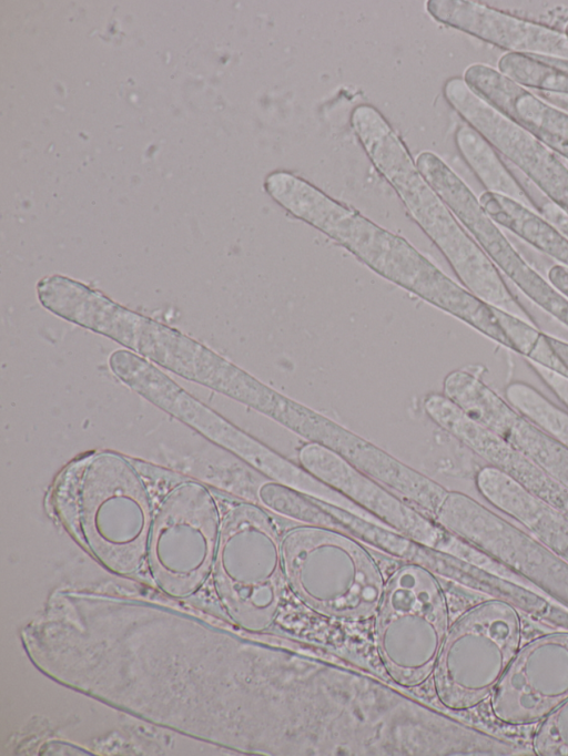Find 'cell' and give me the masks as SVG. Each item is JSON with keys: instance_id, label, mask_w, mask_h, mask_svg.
Masks as SVG:
<instances>
[{"instance_id": "6da1fadb", "label": "cell", "mask_w": 568, "mask_h": 756, "mask_svg": "<svg viewBox=\"0 0 568 756\" xmlns=\"http://www.w3.org/2000/svg\"><path fill=\"white\" fill-rule=\"evenodd\" d=\"M237 746L266 755L425 756L436 711L365 674L246 642Z\"/></svg>"}, {"instance_id": "7a4b0ae2", "label": "cell", "mask_w": 568, "mask_h": 756, "mask_svg": "<svg viewBox=\"0 0 568 756\" xmlns=\"http://www.w3.org/2000/svg\"><path fill=\"white\" fill-rule=\"evenodd\" d=\"M48 503L109 571L132 575L146 563L155 511L141 472L124 456L95 450L72 459L55 477Z\"/></svg>"}, {"instance_id": "3957f363", "label": "cell", "mask_w": 568, "mask_h": 756, "mask_svg": "<svg viewBox=\"0 0 568 756\" xmlns=\"http://www.w3.org/2000/svg\"><path fill=\"white\" fill-rule=\"evenodd\" d=\"M349 120L375 168L444 255L462 285L490 306L536 324L498 268L420 174L386 118L375 106L364 103L352 111Z\"/></svg>"}, {"instance_id": "277c9868", "label": "cell", "mask_w": 568, "mask_h": 756, "mask_svg": "<svg viewBox=\"0 0 568 756\" xmlns=\"http://www.w3.org/2000/svg\"><path fill=\"white\" fill-rule=\"evenodd\" d=\"M37 298L51 314L103 335L162 367L224 394L235 365L181 331L112 300L62 274L41 277Z\"/></svg>"}, {"instance_id": "5b68a950", "label": "cell", "mask_w": 568, "mask_h": 756, "mask_svg": "<svg viewBox=\"0 0 568 756\" xmlns=\"http://www.w3.org/2000/svg\"><path fill=\"white\" fill-rule=\"evenodd\" d=\"M286 583L313 611L336 619L375 615L385 580L358 539L321 525L297 527L282 538Z\"/></svg>"}, {"instance_id": "8992f818", "label": "cell", "mask_w": 568, "mask_h": 756, "mask_svg": "<svg viewBox=\"0 0 568 756\" xmlns=\"http://www.w3.org/2000/svg\"><path fill=\"white\" fill-rule=\"evenodd\" d=\"M282 538L271 514L255 503L237 502L222 517L214 588L227 616L250 632L268 629L280 612L287 584Z\"/></svg>"}, {"instance_id": "52a82bcc", "label": "cell", "mask_w": 568, "mask_h": 756, "mask_svg": "<svg viewBox=\"0 0 568 756\" xmlns=\"http://www.w3.org/2000/svg\"><path fill=\"white\" fill-rule=\"evenodd\" d=\"M379 660L400 686L423 684L437 664L449 630L444 590L430 569L412 562L385 582L375 613Z\"/></svg>"}, {"instance_id": "ba28073f", "label": "cell", "mask_w": 568, "mask_h": 756, "mask_svg": "<svg viewBox=\"0 0 568 756\" xmlns=\"http://www.w3.org/2000/svg\"><path fill=\"white\" fill-rule=\"evenodd\" d=\"M523 641L518 609L490 597L450 624L433 673L442 705L471 709L488 699Z\"/></svg>"}, {"instance_id": "9c48e42d", "label": "cell", "mask_w": 568, "mask_h": 756, "mask_svg": "<svg viewBox=\"0 0 568 756\" xmlns=\"http://www.w3.org/2000/svg\"><path fill=\"white\" fill-rule=\"evenodd\" d=\"M222 518L212 491L186 479L154 512L148 559L154 584L174 599L197 591L212 574Z\"/></svg>"}, {"instance_id": "30bf717a", "label": "cell", "mask_w": 568, "mask_h": 756, "mask_svg": "<svg viewBox=\"0 0 568 756\" xmlns=\"http://www.w3.org/2000/svg\"><path fill=\"white\" fill-rule=\"evenodd\" d=\"M433 519L568 611V563L521 525L466 493L449 490Z\"/></svg>"}, {"instance_id": "8fae6325", "label": "cell", "mask_w": 568, "mask_h": 756, "mask_svg": "<svg viewBox=\"0 0 568 756\" xmlns=\"http://www.w3.org/2000/svg\"><path fill=\"white\" fill-rule=\"evenodd\" d=\"M415 163L501 275L568 328V298L521 256L469 186L434 152H420Z\"/></svg>"}, {"instance_id": "7c38bea8", "label": "cell", "mask_w": 568, "mask_h": 756, "mask_svg": "<svg viewBox=\"0 0 568 756\" xmlns=\"http://www.w3.org/2000/svg\"><path fill=\"white\" fill-rule=\"evenodd\" d=\"M266 416L335 452L359 471L435 514L446 493L442 484L317 411L278 392Z\"/></svg>"}, {"instance_id": "4fadbf2b", "label": "cell", "mask_w": 568, "mask_h": 756, "mask_svg": "<svg viewBox=\"0 0 568 756\" xmlns=\"http://www.w3.org/2000/svg\"><path fill=\"white\" fill-rule=\"evenodd\" d=\"M346 249L377 275L470 327L486 315L484 300L448 277L407 239L371 219L355 232Z\"/></svg>"}, {"instance_id": "5bb4252c", "label": "cell", "mask_w": 568, "mask_h": 756, "mask_svg": "<svg viewBox=\"0 0 568 756\" xmlns=\"http://www.w3.org/2000/svg\"><path fill=\"white\" fill-rule=\"evenodd\" d=\"M568 699V630L521 644L489 697L493 716L507 726L539 724Z\"/></svg>"}, {"instance_id": "9a60e30c", "label": "cell", "mask_w": 568, "mask_h": 756, "mask_svg": "<svg viewBox=\"0 0 568 756\" xmlns=\"http://www.w3.org/2000/svg\"><path fill=\"white\" fill-rule=\"evenodd\" d=\"M443 94L467 125L568 214V166L555 152L474 92L463 76L446 80Z\"/></svg>"}, {"instance_id": "2e32d148", "label": "cell", "mask_w": 568, "mask_h": 756, "mask_svg": "<svg viewBox=\"0 0 568 756\" xmlns=\"http://www.w3.org/2000/svg\"><path fill=\"white\" fill-rule=\"evenodd\" d=\"M298 463L312 476L364 508L397 532L428 548L454 554L459 539L434 519L419 514L388 488L345 459L314 442L298 450Z\"/></svg>"}, {"instance_id": "e0dca14e", "label": "cell", "mask_w": 568, "mask_h": 756, "mask_svg": "<svg viewBox=\"0 0 568 756\" xmlns=\"http://www.w3.org/2000/svg\"><path fill=\"white\" fill-rule=\"evenodd\" d=\"M425 8L437 22L493 44L506 53L568 60V38L562 31L504 9L473 0H428Z\"/></svg>"}, {"instance_id": "ac0fdd59", "label": "cell", "mask_w": 568, "mask_h": 756, "mask_svg": "<svg viewBox=\"0 0 568 756\" xmlns=\"http://www.w3.org/2000/svg\"><path fill=\"white\" fill-rule=\"evenodd\" d=\"M463 79L496 110L568 161V112L548 103L532 90L521 86L485 63L469 64Z\"/></svg>"}, {"instance_id": "d6986e66", "label": "cell", "mask_w": 568, "mask_h": 756, "mask_svg": "<svg viewBox=\"0 0 568 756\" xmlns=\"http://www.w3.org/2000/svg\"><path fill=\"white\" fill-rule=\"evenodd\" d=\"M474 483L493 509L521 525L568 563V515L489 464L479 469Z\"/></svg>"}, {"instance_id": "ffe728a7", "label": "cell", "mask_w": 568, "mask_h": 756, "mask_svg": "<svg viewBox=\"0 0 568 756\" xmlns=\"http://www.w3.org/2000/svg\"><path fill=\"white\" fill-rule=\"evenodd\" d=\"M455 144L486 192L507 196L534 208L508 162L478 132L467 124L459 125L455 132Z\"/></svg>"}, {"instance_id": "44dd1931", "label": "cell", "mask_w": 568, "mask_h": 756, "mask_svg": "<svg viewBox=\"0 0 568 756\" xmlns=\"http://www.w3.org/2000/svg\"><path fill=\"white\" fill-rule=\"evenodd\" d=\"M568 489V447L518 411L499 435Z\"/></svg>"}, {"instance_id": "7402d4cb", "label": "cell", "mask_w": 568, "mask_h": 756, "mask_svg": "<svg viewBox=\"0 0 568 756\" xmlns=\"http://www.w3.org/2000/svg\"><path fill=\"white\" fill-rule=\"evenodd\" d=\"M497 70L524 88L568 94V60L524 53H504Z\"/></svg>"}, {"instance_id": "603a6c76", "label": "cell", "mask_w": 568, "mask_h": 756, "mask_svg": "<svg viewBox=\"0 0 568 756\" xmlns=\"http://www.w3.org/2000/svg\"><path fill=\"white\" fill-rule=\"evenodd\" d=\"M531 749L537 756H568V699L539 723Z\"/></svg>"}, {"instance_id": "cb8c5ba5", "label": "cell", "mask_w": 568, "mask_h": 756, "mask_svg": "<svg viewBox=\"0 0 568 756\" xmlns=\"http://www.w3.org/2000/svg\"><path fill=\"white\" fill-rule=\"evenodd\" d=\"M493 307L497 321L508 339L511 350L525 358L531 353L544 336L540 328L518 316Z\"/></svg>"}, {"instance_id": "d4e9b609", "label": "cell", "mask_w": 568, "mask_h": 756, "mask_svg": "<svg viewBox=\"0 0 568 756\" xmlns=\"http://www.w3.org/2000/svg\"><path fill=\"white\" fill-rule=\"evenodd\" d=\"M526 362L529 368L538 376V378L568 409V376L552 371L529 360H526Z\"/></svg>"}, {"instance_id": "484cf974", "label": "cell", "mask_w": 568, "mask_h": 756, "mask_svg": "<svg viewBox=\"0 0 568 756\" xmlns=\"http://www.w3.org/2000/svg\"><path fill=\"white\" fill-rule=\"evenodd\" d=\"M525 359L552 371L568 376L564 365L548 340L547 333L544 334L540 341Z\"/></svg>"}, {"instance_id": "4316f807", "label": "cell", "mask_w": 568, "mask_h": 756, "mask_svg": "<svg viewBox=\"0 0 568 756\" xmlns=\"http://www.w3.org/2000/svg\"><path fill=\"white\" fill-rule=\"evenodd\" d=\"M547 279L568 298V269L554 264L547 272Z\"/></svg>"}, {"instance_id": "83f0119b", "label": "cell", "mask_w": 568, "mask_h": 756, "mask_svg": "<svg viewBox=\"0 0 568 756\" xmlns=\"http://www.w3.org/2000/svg\"><path fill=\"white\" fill-rule=\"evenodd\" d=\"M548 340L568 374V341L547 334Z\"/></svg>"}, {"instance_id": "f1b7e54d", "label": "cell", "mask_w": 568, "mask_h": 756, "mask_svg": "<svg viewBox=\"0 0 568 756\" xmlns=\"http://www.w3.org/2000/svg\"><path fill=\"white\" fill-rule=\"evenodd\" d=\"M537 95H539L542 100L547 101L548 103L568 112V94H558V93H548V92H538L534 91Z\"/></svg>"}, {"instance_id": "f546056e", "label": "cell", "mask_w": 568, "mask_h": 756, "mask_svg": "<svg viewBox=\"0 0 568 756\" xmlns=\"http://www.w3.org/2000/svg\"><path fill=\"white\" fill-rule=\"evenodd\" d=\"M562 32L568 38V22L565 24Z\"/></svg>"}]
</instances>
